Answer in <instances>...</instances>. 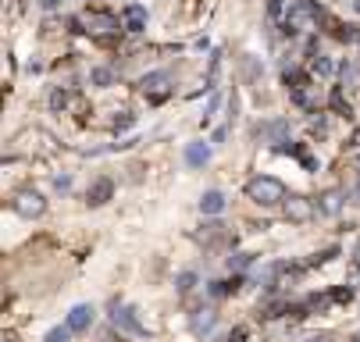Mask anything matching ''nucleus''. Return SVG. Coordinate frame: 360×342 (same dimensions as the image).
<instances>
[{"label": "nucleus", "mask_w": 360, "mask_h": 342, "mask_svg": "<svg viewBox=\"0 0 360 342\" xmlns=\"http://www.w3.org/2000/svg\"><path fill=\"white\" fill-rule=\"evenodd\" d=\"M353 197L360 200V179H357V185H353Z\"/></svg>", "instance_id": "obj_28"}, {"label": "nucleus", "mask_w": 360, "mask_h": 342, "mask_svg": "<svg viewBox=\"0 0 360 342\" xmlns=\"http://www.w3.org/2000/svg\"><path fill=\"white\" fill-rule=\"evenodd\" d=\"M314 18H317V8L310 4V0H292V4H289V11H286V32L307 29Z\"/></svg>", "instance_id": "obj_3"}, {"label": "nucleus", "mask_w": 360, "mask_h": 342, "mask_svg": "<svg viewBox=\"0 0 360 342\" xmlns=\"http://www.w3.org/2000/svg\"><path fill=\"white\" fill-rule=\"evenodd\" d=\"M193 285H197V274H193V271H182V274L175 278V289H179L182 296H186V292H193Z\"/></svg>", "instance_id": "obj_16"}, {"label": "nucleus", "mask_w": 360, "mask_h": 342, "mask_svg": "<svg viewBox=\"0 0 360 342\" xmlns=\"http://www.w3.org/2000/svg\"><path fill=\"white\" fill-rule=\"evenodd\" d=\"M214 325H218V314L214 310H197L193 321H189V328H193L197 335H210V332H214Z\"/></svg>", "instance_id": "obj_9"}, {"label": "nucleus", "mask_w": 360, "mask_h": 342, "mask_svg": "<svg viewBox=\"0 0 360 342\" xmlns=\"http://www.w3.org/2000/svg\"><path fill=\"white\" fill-rule=\"evenodd\" d=\"M243 339H246V332H243V328H239V332H232V335H228V342H243Z\"/></svg>", "instance_id": "obj_26"}, {"label": "nucleus", "mask_w": 360, "mask_h": 342, "mask_svg": "<svg viewBox=\"0 0 360 342\" xmlns=\"http://www.w3.org/2000/svg\"><path fill=\"white\" fill-rule=\"evenodd\" d=\"M54 189H57V192H68V189H72V179H68V175H57V179H54Z\"/></svg>", "instance_id": "obj_23"}, {"label": "nucleus", "mask_w": 360, "mask_h": 342, "mask_svg": "<svg viewBox=\"0 0 360 342\" xmlns=\"http://www.w3.org/2000/svg\"><path fill=\"white\" fill-rule=\"evenodd\" d=\"M72 335H75V332H72V328H68V325H61V328H50V332H47V339H43V342H68V339H72Z\"/></svg>", "instance_id": "obj_17"}, {"label": "nucleus", "mask_w": 360, "mask_h": 342, "mask_svg": "<svg viewBox=\"0 0 360 342\" xmlns=\"http://www.w3.org/2000/svg\"><path fill=\"white\" fill-rule=\"evenodd\" d=\"M303 342H332V335L328 332H317V335H307Z\"/></svg>", "instance_id": "obj_25"}, {"label": "nucleus", "mask_w": 360, "mask_h": 342, "mask_svg": "<svg viewBox=\"0 0 360 342\" xmlns=\"http://www.w3.org/2000/svg\"><path fill=\"white\" fill-rule=\"evenodd\" d=\"M11 210L18 214V218H43V210H47V200H43V192H36V189H18L14 197H11Z\"/></svg>", "instance_id": "obj_2"}, {"label": "nucleus", "mask_w": 360, "mask_h": 342, "mask_svg": "<svg viewBox=\"0 0 360 342\" xmlns=\"http://www.w3.org/2000/svg\"><path fill=\"white\" fill-rule=\"evenodd\" d=\"M125 29H129V32H143L146 29V8H139V4L125 8Z\"/></svg>", "instance_id": "obj_10"}, {"label": "nucleus", "mask_w": 360, "mask_h": 342, "mask_svg": "<svg viewBox=\"0 0 360 342\" xmlns=\"http://www.w3.org/2000/svg\"><path fill=\"white\" fill-rule=\"evenodd\" d=\"M132 121H136V118H132L129 111H125L121 118H114V132H125V128H132Z\"/></svg>", "instance_id": "obj_21"}, {"label": "nucleus", "mask_w": 360, "mask_h": 342, "mask_svg": "<svg viewBox=\"0 0 360 342\" xmlns=\"http://www.w3.org/2000/svg\"><path fill=\"white\" fill-rule=\"evenodd\" d=\"M0 342H18V335L14 332H4V335H0Z\"/></svg>", "instance_id": "obj_27"}, {"label": "nucleus", "mask_w": 360, "mask_h": 342, "mask_svg": "<svg viewBox=\"0 0 360 342\" xmlns=\"http://www.w3.org/2000/svg\"><path fill=\"white\" fill-rule=\"evenodd\" d=\"M317 210L328 214V218H332V214H339V210H343V192H339V189H328L325 197H321V203H317Z\"/></svg>", "instance_id": "obj_12"}, {"label": "nucleus", "mask_w": 360, "mask_h": 342, "mask_svg": "<svg viewBox=\"0 0 360 342\" xmlns=\"http://www.w3.org/2000/svg\"><path fill=\"white\" fill-rule=\"evenodd\" d=\"M207 161H210V146H207V143H189V146H186V164L203 168Z\"/></svg>", "instance_id": "obj_11"}, {"label": "nucleus", "mask_w": 360, "mask_h": 342, "mask_svg": "<svg viewBox=\"0 0 360 342\" xmlns=\"http://www.w3.org/2000/svg\"><path fill=\"white\" fill-rule=\"evenodd\" d=\"M332 111L335 114H350V103L343 100V93H339V90H332Z\"/></svg>", "instance_id": "obj_19"}, {"label": "nucleus", "mask_w": 360, "mask_h": 342, "mask_svg": "<svg viewBox=\"0 0 360 342\" xmlns=\"http://www.w3.org/2000/svg\"><path fill=\"white\" fill-rule=\"evenodd\" d=\"M93 82H97V86H111V82H114L111 68H93Z\"/></svg>", "instance_id": "obj_20"}, {"label": "nucleus", "mask_w": 360, "mask_h": 342, "mask_svg": "<svg viewBox=\"0 0 360 342\" xmlns=\"http://www.w3.org/2000/svg\"><path fill=\"white\" fill-rule=\"evenodd\" d=\"M314 72L328 79V75L335 72V64H332V57H325V54H321V57H314Z\"/></svg>", "instance_id": "obj_18"}, {"label": "nucleus", "mask_w": 360, "mask_h": 342, "mask_svg": "<svg viewBox=\"0 0 360 342\" xmlns=\"http://www.w3.org/2000/svg\"><path fill=\"white\" fill-rule=\"evenodd\" d=\"M282 207H286V218H289L292 225H303V221L314 218V203H310L307 197H289Z\"/></svg>", "instance_id": "obj_7"}, {"label": "nucleus", "mask_w": 360, "mask_h": 342, "mask_svg": "<svg viewBox=\"0 0 360 342\" xmlns=\"http://www.w3.org/2000/svg\"><path fill=\"white\" fill-rule=\"evenodd\" d=\"M65 103H68V93H65V90H57V93L50 97V107H54V111H57V107H65Z\"/></svg>", "instance_id": "obj_22"}, {"label": "nucleus", "mask_w": 360, "mask_h": 342, "mask_svg": "<svg viewBox=\"0 0 360 342\" xmlns=\"http://www.w3.org/2000/svg\"><path fill=\"white\" fill-rule=\"evenodd\" d=\"M93 321H97V310H93L90 303H75V307L68 310V317H65V325H68L72 332H90Z\"/></svg>", "instance_id": "obj_6"}, {"label": "nucleus", "mask_w": 360, "mask_h": 342, "mask_svg": "<svg viewBox=\"0 0 360 342\" xmlns=\"http://www.w3.org/2000/svg\"><path fill=\"white\" fill-rule=\"evenodd\" d=\"M111 197H114V182H111V179H97V182L86 189V203H90V207H103Z\"/></svg>", "instance_id": "obj_8"}, {"label": "nucleus", "mask_w": 360, "mask_h": 342, "mask_svg": "<svg viewBox=\"0 0 360 342\" xmlns=\"http://www.w3.org/2000/svg\"><path fill=\"white\" fill-rule=\"evenodd\" d=\"M111 321H114V328L129 332V335H146V328L139 325L136 310H132V307H125V303H114V307H111Z\"/></svg>", "instance_id": "obj_5"}, {"label": "nucleus", "mask_w": 360, "mask_h": 342, "mask_svg": "<svg viewBox=\"0 0 360 342\" xmlns=\"http://www.w3.org/2000/svg\"><path fill=\"white\" fill-rule=\"evenodd\" d=\"M200 210H203V214H221V210H225V197H221L218 189L203 192V200H200Z\"/></svg>", "instance_id": "obj_13"}, {"label": "nucleus", "mask_w": 360, "mask_h": 342, "mask_svg": "<svg viewBox=\"0 0 360 342\" xmlns=\"http://www.w3.org/2000/svg\"><path fill=\"white\" fill-rule=\"evenodd\" d=\"M246 197L253 203H261V207H274V203H286V185L279 179H271V175H257V179H250L246 182Z\"/></svg>", "instance_id": "obj_1"}, {"label": "nucleus", "mask_w": 360, "mask_h": 342, "mask_svg": "<svg viewBox=\"0 0 360 342\" xmlns=\"http://www.w3.org/2000/svg\"><path fill=\"white\" fill-rule=\"evenodd\" d=\"M86 26H93L97 32H111V29H118V18L114 14H90Z\"/></svg>", "instance_id": "obj_14"}, {"label": "nucleus", "mask_w": 360, "mask_h": 342, "mask_svg": "<svg viewBox=\"0 0 360 342\" xmlns=\"http://www.w3.org/2000/svg\"><path fill=\"white\" fill-rule=\"evenodd\" d=\"M139 90H143V97H150V100H164L168 93H172V75H168V72H150V75H143Z\"/></svg>", "instance_id": "obj_4"}, {"label": "nucleus", "mask_w": 360, "mask_h": 342, "mask_svg": "<svg viewBox=\"0 0 360 342\" xmlns=\"http://www.w3.org/2000/svg\"><path fill=\"white\" fill-rule=\"evenodd\" d=\"M246 264H250V253H236V261H228V268H236V271L246 268Z\"/></svg>", "instance_id": "obj_24"}, {"label": "nucleus", "mask_w": 360, "mask_h": 342, "mask_svg": "<svg viewBox=\"0 0 360 342\" xmlns=\"http://www.w3.org/2000/svg\"><path fill=\"white\" fill-rule=\"evenodd\" d=\"M264 136H271L274 146H279V143H286V136H289V125H286V121H268V125H264Z\"/></svg>", "instance_id": "obj_15"}]
</instances>
